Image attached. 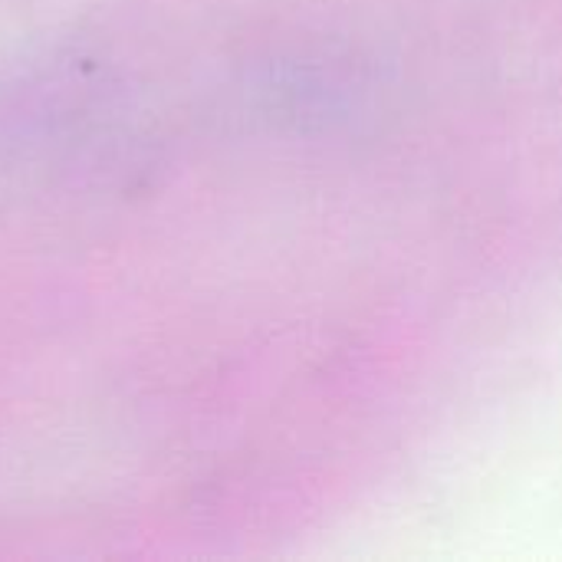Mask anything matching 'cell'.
Returning <instances> with one entry per match:
<instances>
[]
</instances>
